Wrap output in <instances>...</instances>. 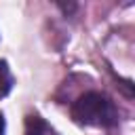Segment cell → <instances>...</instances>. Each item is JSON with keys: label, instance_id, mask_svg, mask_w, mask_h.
<instances>
[{"label": "cell", "instance_id": "cell-1", "mask_svg": "<svg viewBox=\"0 0 135 135\" xmlns=\"http://www.w3.org/2000/svg\"><path fill=\"white\" fill-rule=\"evenodd\" d=\"M72 116L76 122L89 124V127L110 129V127L118 124V110H116L114 101L95 91L80 95L72 103Z\"/></svg>", "mask_w": 135, "mask_h": 135}, {"label": "cell", "instance_id": "cell-2", "mask_svg": "<svg viewBox=\"0 0 135 135\" xmlns=\"http://www.w3.org/2000/svg\"><path fill=\"white\" fill-rule=\"evenodd\" d=\"M25 135H57V133L44 118L32 114L25 118Z\"/></svg>", "mask_w": 135, "mask_h": 135}, {"label": "cell", "instance_id": "cell-3", "mask_svg": "<svg viewBox=\"0 0 135 135\" xmlns=\"http://www.w3.org/2000/svg\"><path fill=\"white\" fill-rule=\"evenodd\" d=\"M13 89V74L8 70V63L0 59V97L6 95Z\"/></svg>", "mask_w": 135, "mask_h": 135}, {"label": "cell", "instance_id": "cell-4", "mask_svg": "<svg viewBox=\"0 0 135 135\" xmlns=\"http://www.w3.org/2000/svg\"><path fill=\"white\" fill-rule=\"evenodd\" d=\"M0 135H4V116L0 114Z\"/></svg>", "mask_w": 135, "mask_h": 135}]
</instances>
